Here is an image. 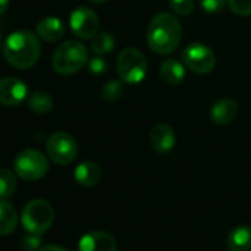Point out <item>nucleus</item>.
<instances>
[{
	"label": "nucleus",
	"mask_w": 251,
	"mask_h": 251,
	"mask_svg": "<svg viewBox=\"0 0 251 251\" xmlns=\"http://www.w3.org/2000/svg\"><path fill=\"white\" fill-rule=\"evenodd\" d=\"M182 39V27L179 20L167 12L155 15L147 31L148 46L158 55H167L177 49Z\"/></svg>",
	"instance_id": "f257e3e1"
},
{
	"label": "nucleus",
	"mask_w": 251,
	"mask_h": 251,
	"mask_svg": "<svg viewBox=\"0 0 251 251\" xmlns=\"http://www.w3.org/2000/svg\"><path fill=\"white\" fill-rule=\"evenodd\" d=\"M3 56L14 68H31L40 58V42L31 31H15L3 45Z\"/></svg>",
	"instance_id": "f03ea898"
},
{
	"label": "nucleus",
	"mask_w": 251,
	"mask_h": 251,
	"mask_svg": "<svg viewBox=\"0 0 251 251\" xmlns=\"http://www.w3.org/2000/svg\"><path fill=\"white\" fill-rule=\"evenodd\" d=\"M87 62V49L77 40L62 43L53 53L52 67L61 75H71Z\"/></svg>",
	"instance_id": "7ed1b4c3"
},
{
	"label": "nucleus",
	"mask_w": 251,
	"mask_h": 251,
	"mask_svg": "<svg viewBox=\"0 0 251 251\" xmlns=\"http://www.w3.org/2000/svg\"><path fill=\"white\" fill-rule=\"evenodd\" d=\"M53 220L55 211L45 200H33L27 202L21 211V223L28 233L43 235L49 230Z\"/></svg>",
	"instance_id": "20e7f679"
},
{
	"label": "nucleus",
	"mask_w": 251,
	"mask_h": 251,
	"mask_svg": "<svg viewBox=\"0 0 251 251\" xmlns=\"http://www.w3.org/2000/svg\"><path fill=\"white\" fill-rule=\"evenodd\" d=\"M147 58L136 48H126L117 58V73L121 81L127 84H138L147 74Z\"/></svg>",
	"instance_id": "39448f33"
},
{
	"label": "nucleus",
	"mask_w": 251,
	"mask_h": 251,
	"mask_svg": "<svg viewBox=\"0 0 251 251\" xmlns=\"http://www.w3.org/2000/svg\"><path fill=\"white\" fill-rule=\"evenodd\" d=\"M14 169L17 176L23 180L34 182L42 179L49 170V161L46 155L36 150H25L20 152L14 161Z\"/></svg>",
	"instance_id": "423d86ee"
},
{
	"label": "nucleus",
	"mask_w": 251,
	"mask_h": 251,
	"mask_svg": "<svg viewBox=\"0 0 251 251\" xmlns=\"http://www.w3.org/2000/svg\"><path fill=\"white\" fill-rule=\"evenodd\" d=\"M46 152L55 164L67 166L75 160L78 148L75 139L70 133L55 132L46 142Z\"/></svg>",
	"instance_id": "0eeeda50"
},
{
	"label": "nucleus",
	"mask_w": 251,
	"mask_h": 251,
	"mask_svg": "<svg viewBox=\"0 0 251 251\" xmlns=\"http://www.w3.org/2000/svg\"><path fill=\"white\" fill-rule=\"evenodd\" d=\"M182 59L186 68L195 74H208L216 67V56L213 50L202 43H192L186 46Z\"/></svg>",
	"instance_id": "6e6552de"
},
{
	"label": "nucleus",
	"mask_w": 251,
	"mask_h": 251,
	"mask_svg": "<svg viewBox=\"0 0 251 251\" xmlns=\"http://www.w3.org/2000/svg\"><path fill=\"white\" fill-rule=\"evenodd\" d=\"M70 27L73 33L80 39H93L98 34L99 18L89 8H77L71 12Z\"/></svg>",
	"instance_id": "1a4fd4ad"
},
{
	"label": "nucleus",
	"mask_w": 251,
	"mask_h": 251,
	"mask_svg": "<svg viewBox=\"0 0 251 251\" xmlns=\"http://www.w3.org/2000/svg\"><path fill=\"white\" fill-rule=\"evenodd\" d=\"M27 84L18 77H5L0 80V102L6 106H17L27 99Z\"/></svg>",
	"instance_id": "9d476101"
},
{
	"label": "nucleus",
	"mask_w": 251,
	"mask_h": 251,
	"mask_svg": "<svg viewBox=\"0 0 251 251\" xmlns=\"http://www.w3.org/2000/svg\"><path fill=\"white\" fill-rule=\"evenodd\" d=\"M80 251H115L117 242L112 235L103 230H92L81 236L78 242Z\"/></svg>",
	"instance_id": "9b49d317"
},
{
	"label": "nucleus",
	"mask_w": 251,
	"mask_h": 251,
	"mask_svg": "<svg viewBox=\"0 0 251 251\" xmlns=\"http://www.w3.org/2000/svg\"><path fill=\"white\" fill-rule=\"evenodd\" d=\"M150 142L154 151H157L158 154H167L173 150L176 144L175 130L167 124H158L151 130Z\"/></svg>",
	"instance_id": "f8f14e48"
},
{
	"label": "nucleus",
	"mask_w": 251,
	"mask_h": 251,
	"mask_svg": "<svg viewBox=\"0 0 251 251\" xmlns=\"http://www.w3.org/2000/svg\"><path fill=\"white\" fill-rule=\"evenodd\" d=\"M238 114V103L232 99H219L216 103H213L210 109V117L216 124L225 126L235 120Z\"/></svg>",
	"instance_id": "ddd939ff"
},
{
	"label": "nucleus",
	"mask_w": 251,
	"mask_h": 251,
	"mask_svg": "<svg viewBox=\"0 0 251 251\" xmlns=\"http://www.w3.org/2000/svg\"><path fill=\"white\" fill-rule=\"evenodd\" d=\"M36 33H37V36L40 39H43L46 42H58V40H61L64 37L65 27H64V23L59 18L48 17V18L37 23Z\"/></svg>",
	"instance_id": "4468645a"
},
{
	"label": "nucleus",
	"mask_w": 251,
	"mask_h": 251,
	"mask_svg": "<svg viewBox=\"0 0 251 251\" xmlns=\"http://www.w3.org/2000/svg\"><path fill=\"white\" fill-rule=\"evenodd\" d=\"M100 167L93 161H84L78 164L74 170L75 182L83 188H92L100 180Z\"/></svg>",
	"instance_id": "2eb2a0df"
},
{
	"label": "nucleus",
	"mask_w": 251,
	"mask_h": 251,
	"mask_svg": "<svg viewBox=\"0 0 251 251\" xmlns=\"http://www.w3.org/2000/svg\"><path fill=\"white\" fill-rule=\"evenodd\" d=\"M226 245L229 251H250L251 250V227L245 225L233 227L226 238Z\"/></svg>",
	"instance_id": "dca6fc26"
},
{
	"label": "nucleus",
	"mask_w": 251,
	"mask_h": 251,
	"mask_svg": "<svg viewBox=\"0 0 251 251\" xmlns=\"http://www.w3.org/2000/svg\"><path fill=\"white\" fill-rule=\"evenodd\" d=\"M161 80L169 86H179L185 78V67L176 59H166L160 67Z\"/></svg>",
	"instance_id": "f3484780"
},
{
	"label": "nucleus",
	"mask_w": 251,
	"mask_h": 251,
	"mask_svg": "<svg viewBox=\"0 0 251 251\" xmlns=\"http://www.w3.org/2000/svg\"><path fill=\"white\" fill-rule=\"evenodd\" d=\"M18 226V213L15 207L5 201L0 200V235H9Z\"/></svg>",
	"instance_id": "a211bd4d"
},
{
	"label": "nucleus",
	"mask_w": 251,
	"mask_h": 251,
	"mask_svg": "<svg viewBox=\"0 0 251 251\" xmlns=\"http://www.w3.org/2000/svg\"><path fill=\"white\" fill-rule=\"evenodd\" d=\"M28 106L36 114H48L53 108V99L46 92H34L28 98Z\"/></svg>",
	"instance_id": "6ab92c4d"
},
{
	"label": "nucleus",
	"mask_w": 251,
	"mask_h": 251,
	"mask_svg": "<svg viewBox=\"0 0 251 251\" xmlns=\"http://www.w3.org/2000/svg\"><path fill=\"white\" fill-rule=\"evenodd\" d=\"M17 189V176L9 169H0V198H9Z\"/></svg>",
	"instance_id": "aec40b11"
},
{
	"label": "nucleus",
	"mask_w": 251,
	"mask_h": 251,
	"mask_svg": "<svg viewBox=\"0 0 251 251\" xmlns=\"http://www.w3.org/2000/svg\"><path fill=\"white\" fill-rule=\"evenodd\" d=\"M90 48L96 55H105L112 52L115 48V40L109 33H99L92 39Z\"/></svg>",
	"instance_id": "412c9836"
},
{
	"label": "nucleus",
	"mask_w": 251,
	"mask_h": 251,
	"mask_svg": "<svg viewBox=\"0 0 251 251\" xmlns=\"http://www.w3.org/2000/svg\"><path fill=\"white\" fill-rule=\"evenodd\" d=\"M124 81L121 80H111L108 81L103 89H102V98L106 100V102H114L117 99L121 98L123 92H124Z\"/></svg>",
	"instance_id": "4be33fe9"
},
{
	"label": "nucleus",
	"mask_w": 251,
	"mask_h": 251,
	"mask_svg": "<svg viewBox=\"0 0 251 251\" xmlns=\"http://www.w3.org/2000/svg\"><path fill=\"white\" fill-rule=\"evenodd\" d=\"M230 11L241 17H251V0H227Z\"/></svg>",
	"instance_id": "5701e85b"
},
{
	"label": "nucleus",
	"mask_w": 251,
	"mask_h": 251,
	"mask_svg": "<svg viewBox=\"0 0 251 251\" xmlns=\"http://www.w3.org/2000/svg\"><path fill=\"white\" fill-rule=\"evenodd\" d=\"M172 9L180 17H188L194 11V0H170Z\"/></svg>",
	"instance_id": "b1692460"
},
{
	"label": "nucleus",
	"mask_w": 251,
	"mask_h": 251,
	"mask_svg": "<svg viewBox=\"0 0 251 251\" xmlns=\"http://www.w3.org/2000/svg\"><path fill=\"white\" fill-rule=\"evenodd\" d=\"M200 5L202 11L207 12L208 15H216L225 9L226 0H200Z\"/></svg>",
	"instance_id": "393cba45"
},
{
	"label": "nucleus",
	"mask_w": 251,
	"mask_h": 251,
	"mask_svg": "<svg viewBox=\"0 0 251 251\" xmlns=\"http://www.w3.org/2000/svg\"><path fill=\"white\" fill-rule=\"evenodd\" d=\"M87 67H89V71H90L92 74H95V75H102V74L108 70L106 61H105L103 58H100V56L92 58V59L89 61Z\"/></svg>",
	"instance_id": "a878e982"
},
{
	"label": "nucleus",
	"mask_w": 251,
	"mask_h": 251,
	"mask_svg": "<svg viewBox=\"0 0 251 251\" xmlns=\"http://www.w3.org/2000/svg\"><path fill=\"white\" fill-rule=\"evenodd\" d=\"M39 236H40V235L30 233L28 236H25V238H24V244H23V247H24L27 251H33V250L40 248L42 241H40V238H39Z\"/></svg>",
	"instance_id": "bb28decb"
},
{
	"label": "nucleus",
	"mask_w": 251,
	"mask_h": 251,
	"mask_svg": "<svg viewBox=\"0 0 251 251\" xmlns=\"http://www.w3.org/2000/svg\"><path fill=\"white\" fill-rule=\"evenodd\" d=\"M39 251H67L64 247L55 245V244H49V245H43L39 248Z\"/></svg>",
	"instance_id": "cd10ccee"
},
{
	"label": "nucleus",
	"mask_w": 251,
	"mask_h": 251,
	"mask_svg": "<svg viewBox=\"0 0 251 251\" xmlns=\"http://www.w3.org/2000/svg\"><path fill=\"white\" fill-rule=\"evenodd\" d=\"M8 6H9V0H0V15L5 14Z\"/></svg>",
	"instance_id": "c85d7f7f"
},
{
	"label": "nucleus",
	"mask_w": 251,
	"mask_h": 251,
	"mask_svg": "<svg viewBox=\"0 0 251 251\" xmlns=\"http://www.w3.org/2000/svg\"><path fill=\"white\" fill-rule=\"evenodd\" d=\"M90 3H95V5H102V3H105L106 0H89Z\"/></svg>",
	"instance_id": "c756f323"
},
{
	"label": "nucleus",
	"mask_w": 251,
	"mask_h": 251,
	"mask_svg": "<svg viewBox=\"0 0 251 251\" xmlns=\"http://www.w3.org/2000/svg\"><path fill=\"white\" fill-rule=\"evenodd\" d=\"M0 45H2V34H0Z\"/></svg>",
	"instance_id": "7c9ffc66"
}]
</instances>
